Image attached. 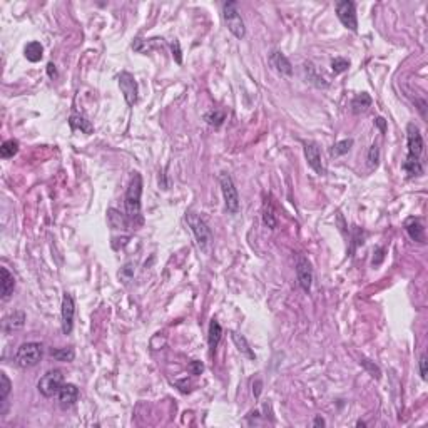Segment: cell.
<instances>
[{
  "mask_svg": "<svg viewBox=\"0 0 428 428\" xmlns=\"http://www.w3.org/2000/svg\"><path fill=\"white\" fill-rule=\"evenodd\" d=\"M371 105V97L368 94H358L356 97H353V101H351V110L355 114H359V112H363V110H367L368 107Z\"/></svg>",
  "mask_w": 428,
  "mask_h": 428,
  "instance_id": "obj_23",
  "label": "cell"
},
{
  "mask_svg": "<svg viewBox=\"0 0 428 428\" xmlns=\"http://www.w3.org/2000/svg\"><path fill=\"white\" fill-rule=\"evenodd\" d=\"M204 119L209 124V126H214V127H219L222 122H224L226 116L224 112H221V110H209V112L204 116Z\"/></svg>",
  "mask_w": 428,
  "mask_h": 428,
  "instance_id": "obj_29",
  "label": "cell"
},
{
  "mask_svg": "<svg viewBox=\"0 0 428 428\" xmlns=\"http://www.w3.org/2000/svg\"><path fill=\"white\" fill-rule=\"evenodd\" d=\"M418 363H420V376H421V380H426V356L421 355Z\"/></svg>",
  "mask_w": 428,
  "mask_h": 428,
  "instance_id": "obj_37",
  "label": "cell"
},
{
  "mask_svg": "<svg viewBox=\"0 0 428 428\" xmlns=\"http://www.w3.org/2000/svg\"><path fill=\"white\" fill-rule=\"evenodd\" d=\"M263 222L269 229H276V226H278L276 214H275V211H273L271 204H268V202H266L264 208H263Z\"/></svg>",
  "mask_w": 428,
  "mask_h": 428,
  "instance_id": "obj_27",
  "label": "cell"
},
{
  "mask_svg": "<svg viewBox=\"0 0 428 428\" xmlns=\"http://www.w3.org/2000/svg\"><path fill=\"white\" fill-rule=\"evenodd\" d=\"M348 67H350V60H346L343 57H336L331 60V71L334 74H343L348 71Z\"/></svg>",
  "mask_w": 428,
  "mask_h": 428,
  "instance_id": "obj_32",
  "label": "cell"
},
{
  "mask_svg": "<svg viewBox=\"0 0 428 428\" xmlns=\"http://www.w3.org/2000/svg\"><path fill=\"white\" fill-rule=\"evenodd\" d=\"M403 171L407 172L408 177H415V176H421L423 174V164H421L420 157H413V156H407L405 163L401 164Z\"/></svg>",
  "mask_w": 428,
  "mask_h": 428,
  "instance_id": "obj_17",
  "label": "cell"
},
{
  "mask_svg": "<svg viewBox=\"0 0 428 428\" xmlns=\"http://www.w3.org/2000/svg\"><path fill=\"white\" fill-rule=\"evenodd\" d=\"M269 64H271V67H275V71L280 72L281 76H286V77L293 76V65H291V62L288 60V57L283 52H280V51L271 52Z\"/></svg>",
  "mask_w": 428,
  "mask_h": 428,
  "instance_id": "obj_14",
  "label": "cell"
},
{
  "mask_svg": "<svg viewBox=\"0 0 428 428\" xmlns=\"http://www.w3.org/2000/svg\"><path fill=\"white\" fill-rule=\"evenodd\" d=\"M47 74H49V77L51 79L57 77V69H55V65L52 64V62H49L47 64Z\"/></svg>",
  "mask_w": 428,
  "mask_h": 428,
  "instance_id": "obj_40",
  "label": "cell"
},
{
  "mask_svg": "<svg viewBox=\"0 0 428 428\" xmlns=\"http://www.w3.org/2000/svg\"><path fill=\"white\" fill-rule=\"evenodd\" d=\"M17 152H18V141H15V139L5 141L2 144V147H0V156H2L4 159L14 157Z\"/></svg>",
  "mask_w": 428,
  "mask_h": 428,
  "instance_id": "obj_26",
  "label": "cell"
},
{
  "mask_svg": "<svg viewBox=\"0 0 428 428\" xmlns=\"http://www.w3.org/2000/svg\"><path fill=\"white\" fill-rule=\"evenodd\" d=\"M26 325V313L24 311H14L10 313L9 316H5L4 321H2V331L5 334H10L17 330H20Z\"/></svg>",
  "mask_w": 428,
  "mask_h": 428,
  "instance_id": "obj_16",
  "label": "cell"
},
{
  "mask_svg": "<svg viewBox=\"0 0 428 428\" xmlns=\"http://www.w3.org/2000/svg\"><path fill=\"white\" fill-rule=\"evenodd\" d=\"M231 340H233V343L236 345V348H238V351L241 353V355L247 356L250 359H256V355H254V351L251 350L250 343H247V340L243 336V334H239L236 331H231Z\"/></svg>",
  "mask_w": 428,
  "mask_h": 428,
  "instance_id": "obj_18",
  "label": "cell"
},
{
  "mask_svg": "<svg viewBox=\"0 0 428 428\" xmlns=\"http://www.w3.org/2000/svg\"><path fill=\"white\" fill-rule=\"evenodd\" d=\"M186 221H188L191 231L194 234L197 246H199L202 251H206L208 246L211 244V231L206 224V221H204L199 214L192 213V211L186 213Z\"/></svg>",
  "mask_w": 428,
  "mask_h": 428,
  "instance_id": "obj_4",
  "label": "cell"
},
{
  "mask_svg": "<svg viewBox=\"0 0 428 428\" xmlns=\"http://www.w3.org/2000/svg\"><path fill=\"white\" fill-rule=\"evenodd\" d=\"M10 390H12V383L9 380V376L2 371V373H0V403H5Z\"/></svg>",
  "mask_w": 428,
  "mask_h": 428,
  "instance_id": "obj_30",
  "label": "cell"
},
{
  "mask_svg": "<svg viewBox=\"0 0 428 428\" xmlns=\"http://www.w3.org/2000/svg\"><path fill=\"white\" fill-rule=\"evenodd\" d=\"M69 126L72 131H80L84 134H92L94 132V127H92V124L85 119V117L79 116V114H72L71 119H69Z\"/></svg>",
  "mask_w": 428,
  "mask_h": 428,
  "instance_id": "obj_20",
  "label": "cell"
},
{
  "mask_svg": "<svg viewBox=\"0 0 428 428\" xmlns=\"http://www.w3.org/2000/svg\"><path fill=\"white\" fill-rule=\"evenodd\" d=\"M303 67H305V72H308V77H306V79L309 80V82H313L314 85H318V87H321V85H323V87H326V84L323 82V79L316 76L314 67H313L311 64H305Z\"/></svg>",
  "mask_w": 428,
  "mask_h": 428,
  "instance_id": "obj_33",
  "label": "cell"
},
{
  "mask_svg": "<svg viewBox=\"0 0 428 428\" xmlns=\"http://www.w3.org/2000/svg\"><path fill=\"white\" fill-rule=\"evenodd\" d=\"M64 385V375H62L60 370H49L37 383V388H39L40 395H44L46 398H52L55 396Z\"/></svg>",
  "mask_w": 428,
  "mask_h": 428,
  "instance_id": "obj_6",
  "label": "cell"
},
{
  "mask_svg": "<svg viewBox=\"0 0 428 428\" xmlns=\"http://www.w3.org/2000/svg\"><path fill=\"white\" fill-rule=\"evenodd\" d=\"M305 157H306L308 166L311 167V169L316 172V174H320V176H325V174H326V167H325V164H323V159H321L320 147H318V144H316V142H313V141L305 142Z\"/></svg>",
  "mask_w": 428,
  "mask_h": 428,
  "instance_id": "obj_10",
  "label": "cell"
},
{
  "mask_svg": "<svg viewBox=\"0 0 428 428\" xmlns=\"http://www.w3.org/2000/svg\"><path fill=\"white\" fill-rule=\"evenodd\" d=\"M74 314H76V303L69 293L62 296V333L71 334L74 328Z\"/></svg>",
  "mask_w": 428,
  "mask_h": 428,
  "instance_id": "obj_11",
  "label": "cell"
},
{
  "mask_svg": "<svg viewBox=\"0 0 428 428\" xmlns=\"http://www.w3.org/2000/svg\"><path fill=\"white\" fill-rule=\"evenodd\" d=\"M356 425H358V426H367V423H365V421H356Z\"/></svg>",
  "mask_w": 428,
  "mask_h": 428,
  "instance_id": "obj_44",
  "label": "cell"
},
{
  "mask_svg": "<svg viewBox=\"0 0 428 428\" xmlns=\"http://www.w3.org/2000/svg\"><path fill=\"white\" fill-rule=\"evenodd\" d=\"M132 276H134V264L132 263H127L124 268H121L119 271V278L124 281V283H129L132 280Z\"/></svg>",
  "mask_w": 428,
  "mask_h": 428,
  "instance_id": "obj_34",
  "label": "cell"
},
{
  "mask_svg": "<svg viewBox=\"0 0 428 428\" xmlns=\"http://www.w3.org/2000/svg\"><path fill=\"white\" fill-rule=\"evenodd\" d=\"M171 51H172V57L177 62V64H183V52H181V46H179V40H172L171 42Z\"/></svg>",
  "mask_w": 428,
  "mask_h": 428,
  "instance_id": "obj_36",
  "label": "cell"
},
{
  "mask_svg": "<svg viewBox=\"0 0 428 428\" xmlns=\"http://www.w3.org/2000/svg\"><path fill=\"white\" fill-rule=\"evenodd\" d=\"M383 253H385V250H383V247H378V250H376L378 259H373V266H378V264H380V263L383 261V256H385Z\"/></svg>",
  "mask_w": 428,
  "mask_h": 428,
  "instance_id": "obj_41",
  "label": "cell"
},
{
  "mask_svg": "<svg viewBox=\"0 0 428 428\" xmlns=\"http://www.w3.org/2000/svg\"><path fill=\"white\" fill-rule=\"evenodd\" d=\"M51 356L55 358L57 362H74V358H76V351L71 346H67V348H52L51 350Z\"/></svg>",
  "mask_w": 428,
  "mask_h": 428,
  "instance_id": "obj_24",
  "label": "cell"
},
{
  "mask_svg": "<svg viewBox=\"0 0 428 428\" xmlns=\"http://www.w3.org/2000/svg\"><path fill=\"white\" fill-rule=\"evenodd\" d=\"M407 146H408V156L420 157V154L423 152V138L420 134V129L417 124L410 122L407 126Z\"/></svg>",
  "mask_w": 428,
  "mask_h": 428,
  "instance_id": "obj_12",
  "label": "cell"
},
{
  "mask_svg": "<svg viewBox=\"0 0 428 428\" xmlns=\"http://www.w3.org/2000/svg\"><path fill=\"white\" fill-rule=\"evenodd\" d=\"M359 365H362V367L367 370L371 376L376 378V380H380V378H381V370L378 368L373 362H370V359H367V358H362V359H359Z\"/></svg>",
  "mask_w": 428,
  "mask_h": 428,
  "instance_id": "obj_31",
  "label": "cell"
},
{
  "mask_svg": "<svg viewBox=\"0 0 428 428\" xmlns=\"http://www.w3.org/2000/svg\"><path fill=\"white\" fill-rule=\"evenodd\" d=\"M221 336H222V328H221V325L218 323V321L213 320L209 323V331H208V343H209V348L213 353L216 351V348H218Z\"/></svg>",
  "mask_w": 428,
  "mask_h": 428,
  "instance_id": "obj_22",
  "label": "cell"
},
{
  "mask_svg": "<svg viewBox=\"0 0 428 428\" xmlns=\"http://www.w3.org/2000/svg\"><path fill=\"white\" fill-rule=\"evenodd\" d=\"M378 161H380V147H378V144H373L370 147V152H368V163L371 167H376Z\"/></svg>",
  "mask_w": 428,
  "mask_h": 428,
  "instance_id": "obj_35",
  "label": "cell"
},
{
  "mask_svg": "<svg viewBox=\"0 0 428 428\" xmlns=\"http://www.w3.org/2000/svg\"><path fill=\"white\" fill-rule=\"evenodd\" d=\"M44 356V346L42 343L37 341H27L18 346V350L15 353V363L20 368H32L35 365H39V362Z\"/></svg>",
  "mask_w": 428,
  "mask_h": 428,
  "instance_id": "obj_2",
  "label": "cell"
},
{
  "mask_svg": "<svg viewBox=\"0 0 428 428\" xmlns=\"http://www.w3.org/2000/svg\"><path fill=\"white\" fill-rule=\"evenodd\" d=\"M353 146V139H343L336 142L333 147H331V156H343V154L350 152V149Z\"/></svg>",
  "mask_w": 428,
  "mask_h": 428,
  "instance_id": "obj_28",
  "label": "cell"
},
{
  "mask_svg": "<svg viewBox=\"0 0 428 428\" xmlns=\"http://www.w3.org/2000/svg\"><path fill=\"white\" fill-rule=\"evenodd\" d=\"M296 276L301 289L305 293H309L313 284V268H311V263L308 261V258H305L303 254L296 258Z\"/></svg>",
  "mask_w": 428,
  "mask_h": 428,
  "instance_id": "obj_8",
  "label": "cell"
},
{
  "mask_svg": "<svg viewBox=\"0 0 428 428\" xmlns=\"http://www.w3.org/2000/svg\"><path fill=\"white\" fill-rule=\"evenodd\" d=\"M336 10V17L340 22L343 24L346 29H350L351 32H358V18H356V5L351 0H341L334 5Z\"/></svg>",
  "mask_w": 428,
  "mask_h": 428,
  "instance_id": "obj_7",
  "label": "cell"
},
{
  "mask_svg": "<svg viewBox=\"0 0 428 428\" xmlns=\"http://www.w3.org/2000/svg\"><path fill=\"white\" fill-rule=\"evenodd\" d=\"M119 89L122 92L124 99H126V104L129 107L138 102V82L131 72H121L119 74Z\"/></svg>",
  "mask_w": 428,
  "mask_h": 428,
  "instance_id": "obj_9",
  "label": "cell"
},
{
  "mask_svg": "<svg viewBox=\"0 0 428 428\" xmlns=\"http://www.w3.org/2000/svg\"><path fill=\"white\" fill-rule=\"evenodd\" d=\"M0 275H2V300H9L15 289V278L7 268H0Z\"/></svg>",
  "mask_w": 428,
  "mask_h": 428,
  "instance_id": "obj_19",
  "label": "cell"
},
{
  "mask_svg": "<svg viewBox=\"0 0 428 428\" xmlns=\"http://www.w3.org/2000/svg\"><path fill=\"white\" fill-rule=\"evenodd\" d=\"M57 398H59V407L62 410H69L79 400V388L74 383H64L60 392L57 393Z\"/></svg>",
  "mask_w": 428,
  "mask_h": 428,
  "instance_id": "obj_13",
  "label": "cell"
},
{
  "mask_svg": "<svg viewBox=\"0 0 428 428\" xmlns=\"http://www.w3.org/2000/svg\"><path fill=\"white\" fill-rule=\"evenodd\" d=\"M375 124H376L378 127H380V131H381V132L387 131V122H385L383 117H376V119H375Z\"/></svg>",
  "mask_w": 428,
  "mask_h": 428,
  "instance_id": "obj_42",
  "label": "cell"
},
{
  "mask_svg": "<svg viewBox=\"0 0 428 428\" xmlns=\"http://www.w3.org/2000/svg\"><path fill=\"white\" fill-rule=\"evenodd\" d=\"M107 218H109V224L110 228H114V229H124L127 224V218H124V216L119 213L117 209L114 208H110L109 209V214H107Z\"/></svg>",
  "mask_w": 428,
  "mask_h": 428,
  "instance_id": "obj_25",
  "label": "cell"
},
{
  "mask_svg": "<svg viewBox=\"0 0 428 428\" xmlns=\"http://www.w3.org/2000/svg\"><path fill=\"white\" fill-rule=\"evenodd\" d=\"M222 18L226 22L228 30L231 32L236 39H244L246 35V27H244V20L241 17L239 10H238V4L236 2H226L222 5Z\"/></svg>",
  "mask_w": 428,
  "mask_h": 428,
  "instance_id": "obj_3",
  "label": "cell"
},
{
  "mask_svg": "<svg viewBox=\"0 0 428 428\" xmlns=\"http://www.w3.org/2000/svg\"><path fill=\"white\" fill-rule=\"evenodd\" d=\"M189 370H191L192 375H201V371L204 370V367H202L201 362H192V363L189 365Z\"/></svg>",
  "mask_w": 428,
  "mask_h": 428,
  "instance_id": "obj_38",
  "label": "cell"
},
{
  "mask_svg": "<svg viewBox=\"0 0 428 428\" xmlns=\"http://www.w3.org/2000/svg\"><path fill=\"white\" fill-rule=\"evenodd\" d=\"M261 388H263V381L261 380H256V383L253 385V393L256 398H259V395H261Z\"/></svg>",
  "mask_w": 428,
  "mask_h": 428,
  "instance_id": "obj_39",
  "label": "cell"
},
{
  "mask_svg": "<svg viewBox=\"0 0 428 428\" xmlns=\"http://www.w3.org/2000/svg\"><path fill=\"white\" fill-rule=\"evenodd\" d=\"M313 425H314V426H325V420L321 418V417H316L314 421H313Z\"/></svg>",
  "mask_w": 428,
  "mask_h": 428,
  "instance_id": "obj_43",
  "label": "cell"
},
{
  "mask_svg": "<svg viewBox=\"0 0 428 428\" xmlns=\"http://www.w3.org/2000/svg\"><path fill=\"white\" fill-rule=\"evenodd\" d=\"M405 229L408 233V236H410L413 241H417V243L423 244L426 238H425V224L423 221L420 218H408L405 221Z\"/></svg>",
  "mask_w": 428,
  "mask_h": 428,
  "instance_id": "obj_15",
  "label": "cell"
},
{
  "mask_svg": "<svg viewBox=\"0 0 428 428\" xmlns=\"http://www.w3.org/2000/svg\"><path fill=\"white\" fill-rule=\"evenodd\" d=\"M141 196H142V177L139 172H132L131 181H129L124 204H126V218L129 222H142L141 216Z\"/></svg>",
  "mask_w": 428,
  "mask_h": 428,
  "instance_id": "obj_1",
  "label": "cell"
},
{
  "mask_svg": "<svg viewBox=\"0 0 428 428\" xmlns=\"http://www.w3.org/2000/svg\"><path fill=\"white\" fill-rule=\"evenodd\" d=\"M24 55H26V59L29 62H39L42 60V57H44V47H42L40 42H29V44L26 46V49H24Z\"/></svg>",
  "mask_w": 428,
  "mask_h": 428,
  "instance_id": "obj_21",
  "label": "cell"
},
{
  "mask_svg": "<svg viewBox=\"0 0 428 428\" xmlns=\"http://www.w3.org/2000/svg\"><path fill=\"white\" fill-rule=\"evenodd\" d=\"M219 186H221V191H222V197H224L226 209L231 214H236L239 211V194H238L236 186H234L231 174H228V172H221L219 174Z\"/></svg>",
  "mask_w": 428,
  "mask_h": 428,
  "instance_id": "obj_5",
  "label": "cell"
}]
</instances>
